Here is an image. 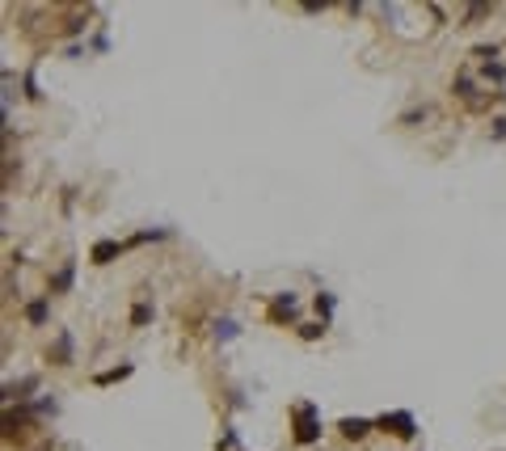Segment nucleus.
Masks as SVG:
<instances>
[{"label":"nucleus","mask_w":506,"mask_h":451,"mask_svg":"<svg viewBox=\"0 0 506 451\" xmlns=\"http://www.w3.org/2000/svg\"><path fill=\"white\" fill-rule=\"evenodd\" d=\"M232 447H236V434H232V430H228V434H224V439H220V451H232Z\"/></svg>","instance_id":"obj_18"},{"label":"nucleus","mask_w":506,"mask_h":451,"mask_svg":"<svg viewBox=\"0 0 506 451\" xmlns=\"http://www.w3.org/2000/svg\"><path fill=\"white\" fill-rule=\"evenodd\" d=\"M34 451H51V443H42V447H34Z\"/></svg>","instance_id":"obj_19"},{"label":"nucleus","mask_w":506,"mask_h":451,"mask_svg":"<svg viewBox=\"0 0 506 451\" xmlns=\"http://www.w3.org/2000/svg\"><path fill=\"white\" fill-rule=\"evenodd\" d=\"M455 93H460V97H469V102H473V80H469V76H455Z\"/></svg>","instance_id":"obj_16"},{"label":"nucleus","mask_w":506,"mask_h":451,"mask_svg":"<svg viewBox=\"0 0 506 451\" xmlns=\"http://www.w3.org/2000/svg\"><path fill=\"white\" fill-rule=\"evenodd\" d=\"M325 333V325H299V337H308V342H317Z\"/></svg>","instance_id":"obj_17"},{"label":"nucleus","mask_w":506,"mask_h":451,"mask_svg":"<svg viewBox=\"0 0 506 451\" xmlns=\"http://www.w3.org/2000/svg\"><path fill=\"white\" fill-rule=\"evenodd\" d=\"M72 287V266H64L55 278H51V295H60V291H68Z\"/></svg>","instance_id":"obj_11"},{"label":"nucleus","mask_w":506,"mask_h":451,"mask_svg":"<svg viewBox=\"0 0 506 451\" xmlns=\"http://www.w3.org/2000/svg\"><path fill=\"white\" fill-rule=\"evenodd\" d=\"M338 430H342V439L359 443V439H367V434L376 430V422H367V418H342V422H338Z\"/></svg>","instance_id":"obj_3"},{"label":"nucleus","mask_w":506,"mask_h":451,"mask_svg":"<svg viewBox=\"0 0 506 451\" xmlns=\"http://www.w3.org/2000/svg\"><path fill=\"white\" fill-rule=\"evenodd\" d=\"M236 333H241V325H236L232 317H220V321H216V342H232Z\"/></svg>","instance_id":"obj_9"},{"label":"nucleus","mask_w":506,"mask_h":451,"mask_svg":"<svg viewBox=\"0 0 506 451\" xmlns=\"http://www.w3.org/2000/svg\"><path fill=\"white\" fill-rule=\"evenodd\" d=\"M148 321H152V304H135V308H131V325H135V329H143Z\"/></svg>","instance_id":"obj_12"},{"label":"nucleus","mask_w":506,"mask_h":451,"mask_svg":"<svg viewBox=\"0 0 506 451\" xmlns=\"http://www.w3.org/2000/svg\"><path fill=\"white\" fill-rule=\"evenodd\" d=\"M34 388H38L34 375H26V380H17V384H5V400H26V392H34Z\"/></svg>","instance_id":"obj_7"},{"label":"nucleus","mask_w":506,"mask_h":451,"mask_svg":"<svg viewBox=\"0 0 506 451\" xmlns=\"http://www.w3.org/2000/svg\"><path fill=\"white\" fill-rule=\"evenodd\" d=\"M46 359L55 363V367H68V363H72V333H60V337H55V346L46 350Z\"/></svg>","instance_id":"obj_4"},{"label":"nucleus","mask_w":506,"mask_h":451,"mask_svg":"<svg viewBox=\"0 0 506 451\" xmlns=\"http://www.w3.org/2000/svg\"><path fill=\"white\" fill-rule=\"evenodd\" d=\"M34 414H38V418H46V414H55V400H51V396L34 400Z\"/></svg>","instance_id":"obj_14"},{"label":"nucleus","mask_w":506,"mask_h":451,"mask_svg":"<svg viewBox=\"0 0 506 451\" xmlns=\"http://www.w3.org/2000/svg\"><path fill=\"white\" fill-rule=\"evenodd\" d=\"M485 76H489L494 85H502V80H506V68H502V64H485Z\"/></svg>","instance_id":"obj_15"},{"label":"nucleus","mask_w":506,"mask_h":451,"mask_svg":"<svg viewBox=\"0 0 506 451\" xmlns=\"http://www.w3.org/2000/svg\"><path fill=\"white\" fill-rule=\"evenodd\" d=\"M51 317V304H46V299H30V304H26V321L30 325H42Z\"/></svg>","instance_id":"obj_8"},{"label":"nucleus","mask_w":506,"mask_h":451,"mask_svg":"<svg viewBox=\"0 0 506 451\" xmlns=\"http://www.w3.org/2000/svg\"><path fill=\"white\" fill-rule=\"evenodd\" d=\"M317 312H321L325 321L333 317V295H329V291H321V295H317Z\"/></svg>","instance_id":"obj_13"},{"label":"nucleus","mask_w":506,"mask_h":451,"mask_svg":"<svg viewBox=\"0 0 506 451\" xmlns=\"http://www.w3.org/2000/svg\"><path fill=\"white\" fill-rule=\"evenodd\" d=\"M131 375V363H123V367H110V371H101L97 375V384H119V380H127Z\"/></svg>","instance_id":"obj_10"},{"label":"nucleus","mask_w":506,"mask_h":451,"mask_svg":"<svg viewBox=\"0 0 506 451\" xmlns=\"http://www.w3.org/2000/svg\"><path fill=\"white\" fill-rule=\"evenodd\" d=\"M295 312H299V304H295V295H291V291H283L274 304H270V321H291Z\"/></svg>","instance_id":"obj_5"},{"label":"nucleus","mask_w":506,"mask_h":451,"mask_svg":"<svg viewBox=\"0 0 506 451\" xmlns=\"http://www.w3.org/2000/svg\"><path fill=\"white\" fill-rule=\"evenodd\" d=\"M376 426H380V430H388L392 439H414V434H418V422H414V414H405V409H396V414H384Z\"/></svg>","instance_id":"obj_2"},{"label":"nucleus","mask_w":506,"mask_h":451,"mask_svg":"<svg viewBox=\"0 0 506 451\" xmlns=\"http://www.w3.org/2000/svg\"><path fill=\"white\" fill-rule=\"evenodd\" d=\"M291 439L299 447H313L321 439V409L313 405V400H304V405L291 409Z\"/></svg>","instance_id":"obj_1"},{"label":"nucleus","mask_w":506,"mask_h":451,"mask_svg":"<svg viewBox=\"0 0 506 451\" xmlns=\"http://www.w3.org/2000/svg\"><path fill=\"white\" fill-rule=\"evenodd\" d=\"M119 249H123L119 240H97V245H93V266H110V262L119 258Z\"/></svg>","instance_id":"obj_6"}]
</instances>
